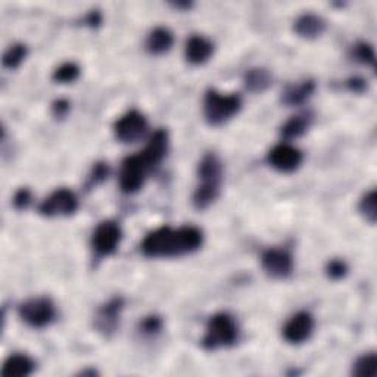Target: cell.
<instances>
[{"label":"cell","instance_id":"cell-1","mask_svg":"<svg viewBox=\"0 0 377 377\" xmlns=\"http://www.w3.org/2000/svg\"><path fill=\"white\" fill-rule=\"evenodd\" d=\"M203 235L193 225H184L180 229L159 227L150 232L143 243L142 251L149 258H169L192 254L202 247Z\"/></svg>","mask_w":377,"mask_h":377},{"label":"cell","instance_id":"cell-2","mask_svg":"<svg viewBox=\"0 0 377 377\" xmlns=\"http://www.w3.org/2000/svg\"><path fill=\"white\" fill-rule=\"evenodd\" d=\"M237 325L232 315L225 313L215 314L208 320L202 345L211 351L232 347L237 341Z\"/></svg>","mask_w":377,"mask_h":377},{"label":"cell","instance_id":"cell-3","mask_svg":"<svg viewBox=\"0 0 377 377\" xmlns=\"http://www.w3.org/2000/svg\"><path fill=\"white\" fill-rule=\"evenodd\" d=\"M242 101L236 94H221L215 90L206 91L203 116L211 125H221L232 120L240 111Z\"/></svg>","mask_w":377,"mask_h":377},{"label":"cell","instance_id":"cell-4","mask_svg":"<svg viewBox=\"0 0 377 377\" xmlns=\"http://www.w3.org/2000/svg\"><path fill=\"white\" fill-rule=\"evenodd\" d=\"M155 167V164L143 152L125 158L121 164L120 187L124 193H136L140 191L147 177V173Z\"/></svg>","mask_w":377,"mask_h":377},{"label":"cell","instance_id":"cell-5","mask_svg":"<svg viewBox=\"0 0 377 377\" xmlns=\"http://www.w3.org/2000/svg\"><path fill=\"white\" fill-rule=\"evenodd\" d=\"M20 317L28 326L43 329L55 322L56 308L47 298H33L20 307Z\"/></svg>","mask_w":377,"mask_h":377},{"label":"cell","instance_id":"cell-6","mask_svg":"<svg viewBox=\"0 0 377 377\" xmlns=\"http://www.w3.org/2000/svg\"><path fill=\"white\" fill-rule=\"evenodd\" d=\"M123 239V232L120 224L116 221L101 223L91 236L93 251L101 257H109L116 254Z\"/></svg>","mask_w":377,"mask_h":377},{"label":"cell","instance_id":"cell-7","mask_svg":"<svg viewBox=\"0 0 377 377\" xmlns=\"http://www.w3.org/2000/svg\"><path fill=\"white\" fill-rule=\"evenodd\" d=\"M79 210V199L68 188H58L47 196L39 206L45 217H68Z\"/></svg>","mask_w":377,"mask_h":377},{"label":"cell","instance_id":"cell-8","mask_svg":"<svg viewBox=\"0 0 377 377\" xmlns=\"http://www.w3.org/2000/svg\"><path fill=\"white\" fill-rule=\"evenodd\" d=\"M147 130V121L139 111H130L114 125L116 136L123 143H135L140 140Z\"/></svg>","mask_w":377,"mask_h":377},{"label":"cell","instance_id":"cell-9","mask_svg":"<svg viewBox=\"0 0 377 377\" xmlns=\"http://www.w3.org/2000/svg\"><path fill=\"white\" fill-rule=\"evenodd\" d=\"M303 152L289 143L274 146L269 154L270 165L280 173H293L303 164Z\"/></svg>","mask_w":377,"mask_h":377},{"label":"cell","instance_id":"cell-10","mask_svg":"<svg viewBox=\"0 0 377 377\" xmlns=\"http://www.w3.org/2000/svg\"><path fill=\"white\" fill-rule=\"evenodd\" d=\"M261 266L273 278H286L293 271V258L286 249L273 248L262 254Z\"/></svg>","mask_w":377,"mask_h":377},{"label":"cell","instance_id":"cell-11","mask_svg":"<svg viewBox=\"0 0 377 377\" xmlns=\"http://www.w3.org/2000/svg\"><path fill=\"white\" fill-rule=\"evenodd\" d=\"M314 326V318L310 313H296L289 318V322L285 325V327H283V337H285L286 342L293 345L303 344L311 337Z\"/></svg>","mask_w":377,"mask_h":377},{"label":"cell","instance_id":"cell-12","mask_svg":"<svg viewBox=\"0 0 377 377\" xmlns=\"http://www.w3.org/2000/svg\"><path fill=\"white\" fill-rule=\"evenodd\" d=\"M124 308V300L121 298H114L108 300L105 305H102L94 318V326L105 334L111 336L114 333L120 325V315Z\"/></svg>","mask_w":377,"mask_h":377},{"label":"cell","instance_id":"cell-13","mask_svg":"<svg viewBox=\"0 0 377 377\" xmlns=\"http://www.w3.org/2000/svg\"><path fill=\"white\" fill-rule=\"evenodd\" d=\"M199 186L220 188L223 181V164L214 154H208L202 158L198 167Z\"/></svg>","mask_w":377,"mask_h":377},{"label":"cell","instance_id":"cell-14","mask_svg":"<svg viewBox=\"0 0 377 377\" xmlns=\"http://www.w3.org/2000/svg\"><path fill=\"white\" fill-rule=\"evenodd\" d=\"M214 52V45L202 35H192L186 43V60L193 64L201 65L208 61Z\"/></svg>","mask_w":377,"mask_h":377},{"label":"cell","instance_id":"cell-15","mask_svg":"<svg viewBox=\"0 0 377 377\" xmlns=\"http://www.w3.org/2000/svg\"><path fill=\"white\" fill-rule=\"evenodd\" d=\"M326 30V21L315 13H304L295 21V33L303 39H317Z\"/></svg>","mask_w":377,"mask_h":377},{"label":"cell","instance_id":"cell-16","mask_svg":"<svg viewBox=\"0 0 377 377\" xmlns=\"http://www.w3.org/2000/svg\"><path fill=\"white\" fill-rule=\"evenodd\" d=\"M34 368L35 363L28 355L15 354L5 361L0 374H2V377H27L34 371Z\"/></svg>","mask_w":377,"mask_h":377},{"label":"cell","instance_id":"cell-17","mask_svg":"<svg viewBox=\"0 0 377 377\" xmlns=\"http://www.w3.org/2000/svg\"><path fill=\"white\" fill-rule=\"evenodd\" d=\"M174 45V35L165 27H157L149 33L146 39V49L152 55H162Z\"/></svg>","mask_w":377,"mask_h":377},{"label":"cell","instance_id":"cell-18","mask_svg":"<svg viewBox=\"0 0 377 377\" xmlns=\"http://www.w3.org/2000/svg\"><path fill=\"white\" fill-rule=\"evenodd\" d=\"M315 90V84L311 80L303 81L299 84H291L286 87V90L281 94L283 103H286L289 106H298L303 105L305 101L311 98V94Z\"/></svg>","mask_w":377,"mask_h":377},{"label":"cell","instance_id":"cell-19","mask_svg":"<svg viewBox=\"0 0 377 377\" xmlns=\"http://www.w3.org/2000/svg\"><path fill=\"white\" fill-rule=\"evenodd\" d=\"M244 87L252 93L266 91L273 84V77L266 68H251L244 74Z\"/></svg>","mask_w":377,"mask_h":377},{"label":"cell","instance_id":"cell-20","mask_svg":"<svg viewBox=\"0 0 377 377\" xmlns=\"http://www.w3.org/2000/svg\"><path fill=\"white\" fill-rule=\"evenodd\" d=\"M311 123V118L308 116H295L291 120H288L281 127V136L291 140V139H298L303 136L305 131L308 130Z\"/></svg>","mask_w":377,"mask_h":377},{"label":"cell","instance_id":"cell-21","mask_svg":"<svg viewBox=\"0 0 377 377\" xmlns=\"http://www.w3.org/2000/svg\"><path fill=\"white\" fill-rule=\"evenodd\" d=\"M352 374L356 377H376L377 376V355L374 352L358 358L352 367Z\"/></svg>","mask_w":377,"mask_h":377},{"label":"cell","instance_id":"cell-22","mask_svg":"<svg viewBox=\"0 0 377 377\" xmlns=\"http://www.w3.org/2000/svg\"><path fill=\"white\" fill-rule=\"evenodd\" d=\"M80 75V68L77 64L74 62H65L60 68H56L53 72V81L61 83V84H68L74 83L79 79Z\"/></svg>","mask_w":377,"mask_h":377},{"label":"cell","instance_id":"cell-23","mask_svg":"<svg viewBox=\"0 0 377 377\" xmlns=\"http://www.w3.org/2000/svg\"><path fill=\"white\" fill-rule=\"evenodd\" d=\"M27 56V47L24 45H13L4 55V67L15 69L23 64Z\"/></svg>","mask_w":377,"mask_h":377},{"label":"cell","instance_id":"cell-24","mask_svg":"<svg viewBox=\"0 0 377 377\" xmlns=\"http://www.w3.org/2000/svg\"><path fill=\"white\" fill-rule=\"evenodd\" d=\"M360 211L364 215V218L374 224L377 218V193L376 191H370L366 193V196L360 202Z\"/></svg>","mask_w":377,"mask_h":377},{"label":"cell","instance_id":"cell-25","mask_svg":"<svg viewBox=\"0 0 377 377\" xmlns=\"http://www.w3.org/2000/svg\"><path fill=\"white\" fill-rule=\"evenodd\" d=\"M354 58L360 64L374 65V62H376L374 49L368 43H358L354 47Z\"/></svg>","mask_w":377,"mask_h":377},{"label":"cell","instance_id":"cell-26","mask_svg":"<svg viewBox=\"0 0 377 377\" xmlns=\"http://www.w3.org/2000/svg\"><path fill=\"white\" fill-rule=\"evenodd\" d=\"M326 273L332 280H341L348 274V266L342 259H332L327 264Z\"/></svg>","mask_w":377,"mask_h":377},{"label":"cell","instance_id":"cell-27","mask_svg":"<svg viewBox=\"0 0 377 377\" xmlns=\"http://www.w3.org/2000/svg\"><path fill=\"white\" fill-rule=\"evenodd\" d=\"M161 329H162V320L157 315L146 317L140 323V332L146 336H154V334L159 333Z\"/></svg>","mask_w":377,"mask_h":377},{"label":"cell","instance_id":"cell-28","mask_svg":"<svg viewBox=\"0 0 377 377\" xmlns=\"http://www.w3.org/2000/svg\"><path fill=\"white\" fill-rule=\"evenodd\" d=\"M108 174H109V168H108L106 164H103V162L96 164V165L93 167V171H91V174L89 177V184L90 186H96V184L102 183L108 177Z\"/></svg>","mask_w":377,"mask_h":377},{"label":"cell","instance_id":"cell-29","mask_svg":"<svg viewBox=\"0 0 377 377\" xmlns=\"http://www.w3.org/2000/svg\"><path fill=\"white\" fill-rule=\"evenodd\" d=\"M31 203V192L28 188H20L13 196V206L16 210H26Z\"/></svg>","mask_w":377,"mask_h":377},{"label":"cell","instance_id":"cell-30","mask_svg":"<svg viewBox=\"0 0 377 377\" xmlns=\"http://www.w3.org/2000/svg\"><path fill=\"white\" fill-rule=\"evenodd\" d=\"M68 111H69V103L67 101H64V99L56 101L53 103V112H55L56 117H60V118L65 117L68 114Z\"/></svg>","mask_w":377,"mask_h":377},{"label":"cell","instance_id":"cell-31","mask_svg":"<svg viewBox=\"0 0 377 377\" xmlns=\"http://www.w3.org/2000/svg\"><path fill=\"white\" fill-rule=\"evenodd\" d=\"M348 87L354 93H363L366 90L367 84H366V81L363 79H351L348 81Z\"/></svg>","mask_w":377,"mask_h":377},{"label":"cell","instance_id":"cell-32","mask_svg":"<svg viewBox=\"0 0 377 377\" xmlns=\"http://www.w3.org/2000/svg\"><path fill=\"white\" fill-rule=\"evenodd\" d=\"M86 24H89L90 27H98L102 23V16L99 13V11H91L87 16H86Z\"/></svg>","mask_w":377,"mask_h":377}]
</instances>
